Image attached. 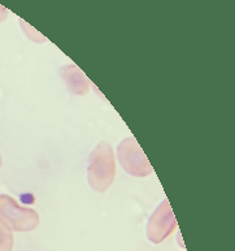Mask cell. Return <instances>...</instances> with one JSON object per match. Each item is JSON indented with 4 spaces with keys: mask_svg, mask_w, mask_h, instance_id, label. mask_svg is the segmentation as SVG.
Here are the masks:
<instances>
[{
    "mask_svg": "<svg viewBox=\"0 0 235 251\" xmlns=\"http://www.w3.org/2000/svg\"><path fill=\"white\" fill-rule=\"evenodd\" d=\"M0 165H1V157H0Z\"/></svg>",
    "mask_w": 235,
    "mask_h": 251,
    "instance_id": "9c48e42d",
    "label": "cell"
},
{
    "mask_svg": "<svg viewBox=\"0 0 235 251\" xmlns=\"http://www.w3.org/2000/svg\"><path fill=\"white\" fill-rule=\"evenodd\" d=\"M61 75H63L64 81L67 83L68 89H69L71 94L83 97V95H86L89 93L91 83H90L89 78L85 75V73L77 65L68 64L61 69Z\"/></svg>",
    "mask_w": 235,
    "mask_h": 251,
    "instance_id": "5b68a950",
    "label": "cell"
},
{
    "mask_svg": "<svg viewBox=\"0 0 235 251\" xmlns=\"http://www.w3.org/2000/svg\"><path fill=\"white\" fill-rule=\"evenodd\" d=\"M8 17V9L4 8L3 5H0V23H3L4 20Z\"/></svg>",
    "mask_w": 235,
    "mask_h": 251,
    "instance_id": "ba28073f",
    "label": "cell"
},
{
    "mask_svg": "<svg viewBox=\"0 0 235 251\" xmlns=\"http://www.w3.org/2000/svg\"><path fill=\"white\" fill-rule=\"evenodd\" d=\"M177 229L176 216L168 199H164L153 211L147 224V237L152 244H161Z\"/></svg>",
    "mask_w": 235,
    "mask_h": 251,
    "instance_id": "277c9868",
    "label": "cell"
},
{
    "mask_svg": "<svg viewBox=\"0 0 235 251\" xmlns=\"http://www.w3.org/2000/svg\"><path fill=\"white\" fill-rule=\"evenodd\" d=\"M116 177V157L111 145L99 143L90 154L87 180L95 191L108 190Z\"/></svg>",
    "mask_w": 235,
    "mask_h": 251,
    "instance_id": "6da1fadb",
    "label": "cell"
},
{
    "mask_svg": "<svg viewBox=\"0 0 235 251\" xmlns=\"http://www.w3.org/2000/svg\"><path fill=\"white\" fill-rule=\"evenodd\" d=\"M12 248H13L12 229L0 218V251H12Z\"/></svg>",
    "mask_w": 235,
    "mask_h": 251,
    "instance_id": "8992f818",
    "label": "cell"
},
{
    "mask_svg": "<svg viewBox=\"0 0 235 251\" xmlns=\"http://www.w3.org/2000/svg\"><path fill=\"white\" fill-rule=\"evenodd\" d=\"M119 164L125 172L134 177H146L153 172L152 165L134 137H127L117 149Z\"/></svg>",
    "mask_w": 235,
    "mask_h": 251,
    "instance_id": "3957f363",
    "label": "cell"
},
{
    "mask_svg": "<svg viewBox=\"0 0 235 251\" xmlns=\"http://www.w3.org/2000/svg\"><path fill=\"white\" fill-rule=\"evenodd\" d=\"M21 25H23L24 30H25V34H26V35L29 38H31L33 41H35V42H37V43H39V42H45L46 41L45 37H42L41 34L38 33V31L33 30V29H31V27L29 26V25H25V23H24V21H21Z\"/></svg>",
    "mask_w": 235,
    "mask_h": 251,
    "instance_id": "52a82bcc",
    "label": "cell"
},
{
    "mask_svg": "<svg viewBox=\"0 0 235 251\" xmlns=\"http://www.w3.org/2000/svg\"><path fill=\"white\" fill-rule=\"evenodd\" d=\"M0 218L16 232H31L39 225L37 211L20 206L9 195H0Z\"/></svg>",
    "mask_w": 235,
    "mask_h": 251,
    "instance_id": "7a4b0ae2",
    "label": "cell"
}]
</instances>
